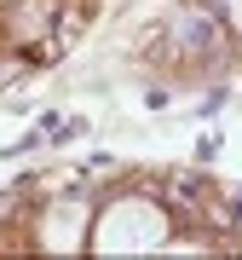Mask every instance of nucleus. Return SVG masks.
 <instances>
[{"label":"nucleus","mask_w":242,"mask_h":260,"mask_svg":"<svg viewBox=\"0 0 242 260\" xmlns=\"http://www.w3.org/2000/svg\"><path fill=\"white\" fill-rule=\"evenodd\" d=\"M41 243H47L52 254H75V249L87 243V208H81V203L47 208V220H41Z\"/></svg>","instance_id":"nucleus-2"},{"label":"nucleus","mask_w":242,"mask_h":260,"mask_svg":"<svg viewBox=\"0 0 242 260\" xmlns=\"http://www.w3.org/2000/svg\"><path fill=\"white\" fill-rule=\"evenodd\" d=\"M231 23H236V29H242V0H231Z\"/></svg>","instance_id":"nucleus-3"},{"label":"nucleus","mask_w":242,"mask_h":260,"mask_svg":"<svg viewBox=\"0 0 242 260\" xmlns=\"http://www.w3.org/2000/svg\"><path fill=\"white\" fill-rule=\"evenodd\" d=\"M168 232H173V220H168L162 203H150V197H121V203H110L98 214L93 249L98 254H150V249L168 243Z\"/></svg>","instance_id":"nucleus-1"}]
</instances>
